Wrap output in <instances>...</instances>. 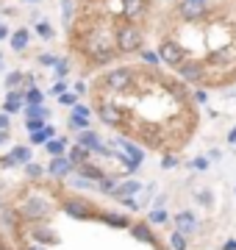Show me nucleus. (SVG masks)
<instances>
[{
    "instance_id": "obj_1",
    "label": "nucleus",
    "mask_w": 236,
    "mask_h": 250,
    "mask_svg": "<svg viewBox=\"0 0 236 250\" xmlns=\"http://www.w3.org/2000/svg\"><path fill=\"white\" fill-rule=\"evenodd\" d=\"M17 217L22 220V223L39 225V223H45L47 217H50V203H47L45 197L31 195V197H25V203L17 208Z\"/></svg>"
},
{
    "instance_id": "obj_2",
    "label": "nucleus",
    "mask_w": 236,
    "mask_h": 250,
    "mask_svg": "<svg viewBox=\"0 0 236 250\" xmlns=\"http://www.w3.org/2000/svg\"><path fill=\"white\" fill-rule=\"evenodd\" d=\"M114 45H117L119 53H137V50H142V45H145V34H142V28H139L137 22H128V25L117 28Z\"/></svg>"
},
{
    "instance_id": "obj_3",
    "label": "nucleus",
    "mask_w": 236,
    "mask_h": 250,
    "mask_svg": "<svg viewBox=\"0 0 236 250\" xmlns=\"http://www.w3.org/2000/svg\"><path fill=\"white\" fill-rule=\"evenodd\" d=\"M103 83L109 86L111 92H125L131 83H134V70H128V67H114L103 75Z\"/></svg>"
},
{
    "instance_id": "obj_4",
    "label": "nucleus",
    "mask_w": 236,
    "mask_h": 250,
    "mask_svg": "<svg viewBox=\"0 0 236 250\" xmlns=\"http://www.w3.org/2000/svg\"><path fill=\"white\" fill-rule=\"evenodd\" d=\"M64 211L70 217H75V220H92V217H98V206H92L83 197H67L64 200Z\"/></svg>"
},
{
    "instance_id": "obj_5",
    "label": "nucleus",
    "mask_w": 236,
    "mask_h": 250,
    "mask_svg": "<svg viewBox=\"0 0 236 250\" xmlns=\"http://www.w3.org/2000/svg\"><path fill=\"white\" fill-rule=\"evenodd\" d=\"M156 53H158V59H161L164 64H170V67H178V64L186 62V50H183L178 42H173V39H164Z\"/></svg>"
},
{
    "instance_id": "obj_6",
    "label": "nucleus",
    "mask_w": 236,
    "mask_h": 250,
    "mask_svg": "<svg viewBox=\"0 0 236 250\" xmlns=\"http://www.w3.org/2000/svg\"><path fill=\"white\" fill-rule=\"evenodd\" d=\"M128 231H131V236H134L137 242L158 245V236L153 233V225H150V223H142V220H139V223H131V225H128Z\"/></svg>"
},
{
    "instance_id": "obj_7",
    "label": "nucleus",
    "mask_w": 236,
    "mask_h": 250,
    "mask_svg": "<svg viewBox=\"0 0 236 250\" xmlns=\"http://www.w3.org/2000/svg\"><path fill=\"white\" fill-rule=\"evenodd\" d=\"M206 3L209 0H183L181 3V17L195 22V20H203L206 17Z\"/></svg>"
},
{
    "instance_id": "obj_8",
    "label": "nucleus",
    "mask_w": 236,
    "mask_h": 250,
    "mask_svg": "<svg viewBox=\"0 0 236 250\" xmlns=\"http://www.w3.org/2000/svg\"><path fill=\"white\" fill-rule=\"evenodd\" d=\"M175 70H178V78L189 81V83H197V81L206 75V72H203V64H200V62H189V59H186L183 64H178Z\"/></svg>"
},
{
    "instance_id": "obj_9",
    "label": "nucleus",
    "mask_w": 236,
    "mask_h": 250,
    "mask_svg": "<svg viewBox=\"0 0 236 250\" xmlns=\"http://www.w3.org/2000/svg\"><path fill=\"white\" fill-rule=\"evenodd\" d=\"M75 164L67 156H56V159H50V164H47V172L53 175V178H67V175H73Z\"/></svg>"
},
{
    "instance_id": "obj_10",
    "label": "nucleus",
    "mask_w": 236,
    "mask_h": 250,
    "mask_svg": "<svg viewBox=\"0 0 236 250\" xmlns=\"http://www.w3.org/2000/svg\"><path fill=\"white\" fill-rule=\"evenodd\" d=\"M78 145H83V147H86V150H95V153H103V156H111V150L109 147H103V145H100V136L95 134V131H81V136H78Z\"/></svg>"
},
{
    "instance_id": "obj_11",
    "label": "nucleus",
    "mask_w": 236,
    "mask_h": 250,
    "mask_svg": "<svg viewBox=\"0 0 236 250\" xmlns=\"http://www.w3.org/2000/svg\"><path fill=\"white\" fill-rule=\"evenodd\" d=\"M175 231L186 233V236L197 233V217L192 214V211H178L175 214Z\"/></svg>"
},
{
    "instance_id": "obj_12",
    "label": "nucleus",
    "mask_w": 236,
    "mask_h": 250,
    "mask_svg": "<svg viewBox=\"0 0 236 250\" xmlns=\"http://www.w3.org/2000/svg\"><path fill=\"white\" fill-rule=\"evenodd\" d=\"M122 14L131 22H137L147 14V0H122Z\"/></svg>"
},
{
    "instance_id": "obj_13",
    "label": "nucleus",
    "mask_w": 236,
    "mask_h": 250,
    "mask_svg": "<svg viewBox=\"0 0 236 250\" xmlns=\"http://www.w3.org/2000/svg\"><path fill=\"white\" fill-rule=\"evenodd\" d=\"M98 117L106 125H119V123H122V111H119L114 103H100V106H98Z\"/></svg>"
},
{
    "instance_id": "obj_14",
    "label": "nucleus",
    "mask_w": 236,
    "mask_h": 250,
    "mask_svg": "<svg viewBox=\"0 0 236 250\" xmlns=\"http://www.w3.org/2000/svg\"><path fill=\"white\" fill-rule=\"evenodd\" d=\"M142 192V184L139 181H122V184H117L114 187V192H111V197H131V195H139Z\"/></svg>"
},
{
    "instance_id": "obj_15",
    "label": "nucleus",
    "mask_w": 236,
    "mask_h": 250,
    "mask_svg": "<svg viewBox=\"0 0 236 250\" xmlns=\"http://www.w3.org/2000/svg\"><path fill=\"white\" fill-rule=\"evenodd\" d=\"M119 142V147H122V153H125L131 161H137L139 167H142V161H145V150L139 147V145H134V142H128V139H117Z\"/></svg>"
},
{
    "instance_id": "obj_16",
    "label": "nucleus",
    "mask_w": 236,
    "mask_h": 250,
    "mask_svg": "<svg viewBox=\"0 0 236 250\" xmlns=\"http://www.w3.org/2000/svg\"><path fill=\"white\" fill-rule=\"evenodd\" d=\"M78 175H81V178H86V181H92V184H95V181H103L106 178V175H103V170H100V167H95V164H92V161H83V164H78Z\"/></svg>"
},
{
    "instance_id": "obj_17",
    "label": "nucleus",
    "mask_w": 236,
    "mask_h": 250,
    "mask_svg": "<svg viewBox=\"0 0 236 250\" xmlns=\"http://www.w3.org/2000/svg\"><path fill=\"white\" fill-rule=\"evenodd\" d=\"M98 220L111 225V228H128V225H131V220H128L125 214H109V211H98Z\"/></svg>"
},
{
    "instance_id": "obj_18",
    "label": "nucleus",
    "mask_w": 236,
    "mask_h": 250,
    "mask_svg": "<svg viewBox=\"0 0 236 250\" xmlns=\"http://www.w3.org/2000/svg\"><path fill=\"white\" fill-rule=\"evenodd\" d=\"M67 159L73 161L75 167H78V164H83V161H92V153L86 150L83 145H78V142H75L73 147H70V153H67Z\"/></svg>"
},
{
    "instance_id": "obj_19",
    "label": "nucleus",
    "mask_w": 236,
    "mask_h": 250,
    "mask_svg": "<svg viewBox=\"0 0 236 250\" xmlns=\"http://www.w3.org/2000/svg\"><path fill=\"white\" fill-rule=\"evenodd\" d=\"M47 153H50V156H64V153H67V147H70V142H67V139H61V136H56V139H47Z\"/></svg>"
},
{
    "instance_id": "obj_20",
    "label": "nucleus",
    "mask_w": 236,
    "mask_h": 250,
    "mask_svg": "<svg viewBox=\"0 0 236 250\" xmlns=\"http://www.w3.org/2000/svg\"><path fill=\"white\" fill-rule=\"evenodd\" d=\"M11 159L17 161V164H28V161H34V153H31V147H25V145H17V147L11 150Z\"/></svg>"
},
{
    "instance_id": "obj_21",
    "label": "nucleus",
    "mask_w": 236,
    "mask_h": 250,
    "mask_svg": "<svg viewBox=\"0 0 236 250\" xmlns=\"http://www.w3.org/2000/svg\"><path fill=\"white\" fill-rule=\"evenodd\" d=\"M31 236H34L37 245H53L56 242V233L47 231V228H37V231H31Z\"/></svg>"
},
{
    "instance_id": "obj_22",
    "label": "nucleus",
    "mask_w": 236,
    "mask_h": 250,
    "mask_svg": "<svg viewBox=\"0 0 236 250\" xmlns=\"http://www.w3.org/2000/svg\"><path fill=\"white\" fill-rule=\"evenodd\" d=\"M50 120V108L45 106H25V120Z\"/></svg>"
},
{
    "instance_id": "obj_23",
    "label": "nucleus",
    "mask_w": 236,
    "mask_h": 250,
    "mask_svg": "<svg viewBox=\"0 0 236 250\" xmlns=\"http://www.w3.org/2000/svg\"><path fill=\"white\" fill-rule=\"evenodd\" d=\"M3 225L9 228V231H20V217L14 208H3Z\"/></svg>"
},
{
    "instance_id": "obj_24",
    "label": "nucleus",
    "mask_w": 236,
    "mask_h": 250,
    "mask_svg": "<svg viewBox=\"0 0 236 250\" xmlns=\"http://www.w3.org/2000/svg\"><path fill=\"white\" fill-rule=\"evenodd\" d=\"M11 47H14L17 53L28 47V31H25V28H22V31H14V34H11Z\"/></svg>"
},
{
    "instance_id": "obj_25",
    "label": "nucleus",
    "mask_w": 236,
    "mask_h": 250,
    "mask_svg": "<svg viewBox=\"0 0 236 250\" xmlns=\"http://www.w3.org/2000/svg\"><path fill=\"white\" fill-rule=\"evenodd\" d=\"M170 245H173V250H186V248H189V239H186V233L173 231V236H170Z\"/></svg>"
},
{
    "instance_id": "obj_26",
    "label": "nucleus",
    "mask_w": 236,
    "mask_h": 250,
    "mask_svg": "<svg viewBox=\"0 0 236 250\" xmlns=\"http://www.w3.org/2000/svg\"><path fill=\"white\" fill-rule=\"evenodd\" d=\"M70 128H78V131H89V117L83 114H70Z\"/></svg>"
},
{
    "instance_id": "obj_27",
    "label": "nucleus",
    "mask_w": 236,
    "mask_h": 250,
    "mask_svg": "<svg viewBox=\"0 0 236 250\" xmlns=\"http://www.w3.org/2000/svg\"><path fill=\"white\" fill-rule=\"evenodd\" d=\"M167 220H170V214H167L164 208H153V211H150V217H147V223H150V225H164Z\"/></svg>"
},
{
    "instance_id": "obj_28",
    "label": "nucleus",
    "mask_w": 236,
    "mask_h": 250,
    "mask_svg": "<svg viewBox=\"0 0 236 250\" xmlns=\"http://www.w3.org/2000/svg\"><path fill=\"white\" fill-rule=\"evenodd\" d=\"M22 167H25V175H28L31 181H39V178H42V172H45V170L37 164V161H28V164H22Z\"/></svg>"
},
{
    "instance_id": "obj_29",
    "label": "nucleus",
    "mask_w": 236,
    "mask_h": 250,
    "mask_svg": "<svg viewBox=\"0 0 236 250\" xmlns=\"http://www.w3.org/2000/svg\"><path fill=\"white\" fill-rule=\"evenodd\" d=\"M22 100H25L28 106H42V100H45V98H42V92H39V89H34V86H31V89L25 92V98H22Z\"/></svg>"
},
{
    "instance_id": "obj_30",
    "label": "nucleus",
    "mask_w": 236,
    "mask_h": 250,
    "mask_svg": "<svg viewBox=\"0 0 236 250\" xmlns=\"http://www.w3.org/2000/svg\"><path fill=\"white\" fill-rule=\"evenodd\" d=\"M67 184L73 189H92V181L81 178V175H67Z\"/></svg>"
},
{
    "instance_id": "obj_31",
    "label": "nucleus",
    "mask_w": 236,
    "mask_h": 250,
    "mask_svg": "<svg viewBox=\"0 0 236 250\" xmlns=\"http://www.w3.org/2000/svg\"><path fill=\"white\" fill-rule=\"evenodd\" d=\"M20 83H25V75H22V72H11L9 78H6V86H9V89H17Z\"/></svg>"
},
{
    "instance_id": "obj_32",
    "label": "nucleus",
    "mask_w": 236,
    "mask_h": 250,
    "mask_svg": "<svg viewBox=\"0 0 236 250\" xmlns=\"http://www.w3.org/2000/svg\"><path fill=\"white\" fill-rule=\"evenodd\" d=\"M59 103H61V106H67V108H73L75 103H78V98H75L73 92H61V95H59Z\"/></svg>"
},
{
    "instance_id": "obj_33",
    "label": "nucleus",
    "mask_w": 236,
    "mask_h": 250,
    "mask_svg": "<svg viewBox=\"0 0 236 250\" xmlns=\"http://www.w3.org/2000/svg\"><path fill=\"white\" fill-rule=\"evenodd\" d=\"M139 56H142V62H147V64H158V62H161V59H158V53H156V50H145V47L139 50Z\"/></svg>"
},
{
    "instance_id": "obj_34",
    "label": "nucleus",
    "mask_w": 236,
    "mask_h": 250,
    "mask_svg": "<svg viewBox=\"0 0 236 250\" xmlns=\"http://www.w3.org/2000/svg\"><path fill=\"white\" fill-rule=\"evenodd\" d=\"M114 187H117V181H114V178H103L98 189L103 192V195H111V192H114Z\"/></svg>"
},
{
    "instance_id": "obj_35",
    "label": "nucleus",
    "mask_w": 236,
    "mask_h": 250,
    "mask_svg": "<svg viewBox=\"0 0 236 250\" xmlns=\"http://www.w3.org/2000/svg\"><path fill=\"white\" fill-rule=\"evenodd\" d=\"M37 34L42 36V39H53V28H50V22H39V25H37Z\"/></svg>"
},
{
    "instance_id": "obj_36",
    "label": "nucleus",
    "mask_w": 236,
    "mask_h": 250,
    "mask_svg": "<svg viewBox=\"0 0 236 250\" xmlns=\"http://www.w3.org/2000/svg\"><path fill=\"white\" fill-rule=\"evenodd\" d=\"M197 203H203V206H214V195H211L209 189H203V192H197Z\"/></svg>"
},
{
    "instance_id": "obj_37",
    "label": "nucleus",
    "mask_w": 236,
    "mask_h": 250,
    "mask_svg": "<svg viewBox=\"0 0 236 250\" xmlns=\"http://www.w3.org/2000/svg\"><path fill=\"white\" fill-rule=\"evenodd\" d=\"M61 6H64V22L70 25V17H73V6H75V0H61Z\"/></svg>"
},
{
    "instance_id": "obj_38",
    "label": "nucleus",
    "mask_w": 236,
    "mask_h": 250,
    "mask_svg": "<svg viewBox=\"0 0 236 250\" xmlns=\"http://www.w3.org/2000/svg\"><path fill=\"white\" fill-rule=\"evenodd\" d=\"M209 167H211V164H209V159H206V156H197V159L192 161V170H203V172H206Z\"/></svg>"
},
{
    "instance_id": "obj_39",
    "label": "nucleus",
    "mask_w": 236,
    "mask_h": 250,
    "mask_svg": "<svg viewBox=\"0 0 236 250\" xmlns=\"http://www.w3.org/2000/svg\"><path fill=\"white\" fill-rule=\"evenodd\" d=\"M25 128H28V134L42 131V128H45V120H25Z\"/></svg>"
},
{
    "instance_id": "obj_40",
    "label": "nucleus",
    "mask_w": 236,
    "mask_h": 250,
    "mask_svg": "<svg viewBox=\"0 0 236 250\" xmlns=\"http://www.w3.org/2000/svg\"><path fill=\"white\" fill-rule=\"evenodd\" d=\"M209 62L211 64H225L228 62V53H225V50H214V56H209Z\"/></svg>"
},
{
    "instance_id": "obj_41",
    "label": "nucleus",
    "mask_w": 236,
    "mask_h": 250,
    "mask_svg": "<svg viewBox=\"0 0 236 250\" xmlns=\"http://www.w3.org/2000/svg\"><path fill=\"white\" fill-rule=\"evenodd\" d=\"M0 167H3V170H11V167H17V161L11 159V153H6V156H0Z\"/></svg>"
},
{
    "instance_id": "obj_42",
    "label": "nucleus",
    "mask_w": 236,
    "mask_h": 250,
    "mask_svg": "<svg viewBox=\"0 0 236 250\" xmlns=\"http://www.w3.org/2000/svg\"><path fill=\"white\" fill-rule=\"evenodd\" d=\"M119 203L125 206V208H131V211H137L139 208V200H134V197H119Z\"/></svg>"
},
{
    "instance_id": "obj_43",
    "label": "nucleus",
    "mask_w": 236,
    "mask_h": 250,
    "mask_svg": "<svg viewBox=\"0 0 236 250\" xmlns=\"http://www.w3.org/2000/svg\"><path fill=\"white\" fill-rule=\"evenodd\" d=\"M39 64H45V67H56L59 59H56V56H39Z\"/></svg>"
},
{
    "instance_id": "obj_44",
    "label": "nucleus",
    "mask_w": 236,
    "mask_h": 250,
    "mask_svg": "<svg viewBox=\"0 0 236 250\" xmlns=\"http://www.w3.org/2000/svg\"><path fill=\"white\" fill-rule=\"evenodd\" d=\"M9 125H11L9 114H6V111H0V131H9Z\"/></svg>"
},
{
    "instance_id": "obj_45",
    "label": "nucleus",
    "mask_w": 236,
    "mask_h": 250,
    "mask_svg": "<svg viewBox=\"0 0 236 250\" xmlns=\"http://www.w3.org/2000/svg\"><path fill=\"white\" fill-rule=\"evenodd\" d=\"M56 75H59V78H64V75H67V62H64V59L56 64Z\"/></svg>"
},
{
    "instance_id": "obj_46",
    "label": "nucleus",
    "mask_w": 236,
    "mask_h": 250,
    "mask_svg": "<svg viewBox=\"0 0 236 250\" xmlns=\"http://www.w3.org/2000/svg\"><path fill=\"white\" fill-rule=\"evenodd\" d=\"M161 167H164V170H173V167H175V156H164Z\"/></svg>"
},
{
    "instance_id": "obj_47",
    "label": "nucleus",
    "mask_w": 236,
    "mask_h": 250,
    "mask_svg": "<svg viewBox=\"0 0 236 250\" xmlns=\"http://www.w3.org/2000/svg\"><path fill=\"white\" fill-rule=\"evenodd\" d=\"M73 111H75V114H83V117H89V114H92V108H86V106H78V103L73 106Z\"/></svg>"
},
{
    "instance_id": "obj_48",
    "label": "nucleus",
    "mask_w": 236,
    "mask_h": 250,
    "mask_svg": "<svg viewBox=\"0 0 236 250\" xmlns=\"http://www.w3.org/2000/svg\"><path fill=\"white\" fill-rule=\"evenodd\" d=\"M14 111H20V103H11V100H6V114H14Z\"/></svg>"
},
{
    "instance_id": "obj_49",
    "label": "nucleus",
    "mask_w": 236,
    "mask_h": 250,
    "mask_svg": "<svg viewBox=\"0 0 236 250\" xmlns=\"http://www.w3.org/2000/svg\"><path fill=\"white\" fill-rule=\"evenodd\" d=\"M195 100H197V103H206V100H209V92H195Z\"/></svg>"
},
{
    "instance_id": "obj_50",
    "label": "nucleus",
    "mask_w": 236,
    "mask_h": 250,
    "mask_svg": "<svg viewBox=\"0 0 236 250\" xmlns=\"http://www.w3.org/2000/svg\"><path fill=\"white\" fill-rule=\"evenodd\" d=\"M222 250H236V239H228L225 245H222Z\"/></svg>"
},
{
    "instance_id": "obj_51",
    "label": "nucleus",
    "mask_w": 236,
    "mask_h": 250,
    "mask_svg": "<svg viewBox=\"0 0 236 250\" xmlns=\"http://www.w3.org/2000/svg\"><path fill=\"white\" fill-rule=\"evenodd\" d=\"M22 250H47V248H45V245H25Z\"/></svg>"
},
{
    "instance_id": "obj_52",
    "label": "nucleus",
    "mask_w": 236,
    "mask_h": 250,
    "mask_svg": "<svg viewBox=\"0 0 236 250\" xmlns=\"http://www.w3.org/2000/svg\"><path fill=\"white\" fill-rule=\"evenodd\" d=\"M228 142H231V145L236 142V128H231V131H228Z\"/></svg>"
},
{
    "instance_id": "obj_53",
    "label": "nucleus",
    "mask_w": 236,
    "mask_h": 250,
    "mask_svg": "<svg viewBox=\"0 0 236 250\" xmlns=\"http://www.w3.org/2000/svg\"><path fill=\"white\" fill-rule=\"evenodd\" d=\"M6 36H9V28H6V25H0V39H6Z\"/></svg>"
},
{
    "instance_id": "obj_54",
    "label": "nucleus",
    "mask_w": 236,
    "mask_h": 250,
    "mask_svg": "<svg viewBox=\"0 0 236 250\" xmlns=\"http://www.w3.org/2000/svg\"><path fill=\"white\" fill-rule=\"evenodd\" d=\"M3 142H9V134H6V131H0V145Z\"/></svg>"
},
{
    "instance_id": "obj_55",
    "label": "nucleus",
    "mask_w": 236,
    "mask_h": 250,
    "mask_svg": "<svg viewBox=\"0 0 236 250\" xmlns=\"http://www.w3.org/2000/svg\"><path fill=\"white\" fill-rule=\"evenodd\" d=\"M28 3H37V0H28Z\"/></svg>"
},
{
    "instance_id": "obj_56",
    "label": "nucleus",
    "mask_w": 236,
    "mask_h": 250,
    "mask_svg": "<svg viewBox=\"0 0 236 250\" xmlns=\"http://www.w3.org/2000/svg\"><path fill=\"white\" fill-rule=\"evenodd\" d=\"M0 242H3V233H0Z\"/></svg>"
},
{
    "instance_id": "obj_57",
    "label": "nucleus",
    "mask_w": 236,
    "mask_h": 250,
    "mask_svg": "<svg viewBox=\"0 0 236 250\" xmlns=\"http://www.w3.org/2000/svg\"><path fill=\"white\" fill-rule=\"evenodd\" d=\"M0 208H3V203H0Z\"/></svg>"
}]
</instances>
